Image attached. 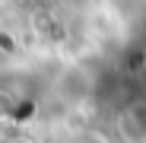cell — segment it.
Returning a JSON list of instances; mask_svg holds the SVG:
<instances>
[{
  "mask_svg": "<svg viewBox=\"0 0 146 143\" xmlns=\"http://www.w3.org/2000/svg\"><path fill=\"white\" fill-rule=\"evenodd\" d=\"M13 143H32V140H13Z\"/></svg>",
  "mask_w": 146,
  "mask_h": 143,
  "instance_id": "3",
  "label": "cell"
},
{
  "mask_svg": "<svg viewBox=\"0 0 146 143\" xmlns=\"http://www.w3.org/2000/svg\"><path fill=\"white\" fill-rule=\"evenodd\" d=\"M73 143H99L95 137H80V140H73Z\"/></svg>",
  "mask_w": 146,
  "mask_h": 143,
  "instance_id": "2",
  "label": "cell"
},
{
  "mask_svg": "<svg viewBox=\"0 0 146 143\" xmlns=\"http://www.w3.org/2000/svg\"><path fill=\"white\" fill-rule=\"evenodd\" d=\"M114 127H117V137L124 143H146V99L124 105Z\"/></svg>",
  "mask_w": 146,
  "mask_h": 143,
  "instance_id": "1",
  "label": "cell"
},
{
  "mask_svg": "<svg viewBox=\"0 0 146 143\" xmlns=\"http://www.w3.org/2000/svg\"><path fill=\"white\" fill-rule=\"evenodd\" d=\"M0 143H3V137H0Z\"/></svg>",
  "mask_w": 146,
  "mask_h": 143,
  "instance_id": "4",
  "label": "cell"
}]
</instances>
